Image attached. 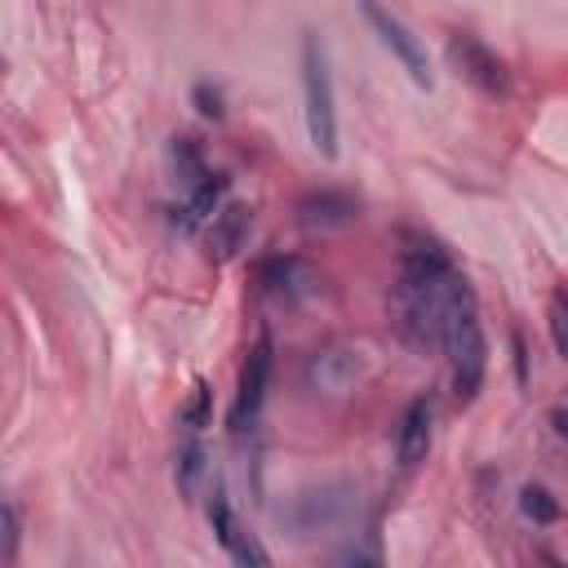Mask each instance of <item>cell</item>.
Returning a JSON list of instances; mask_svg holds the SVG:
<instances>
[{"label":"cell","mask_w":568,"mask_h":568,"mask_svg":"<svg viewBox=\"0 0 568 568\" xmlns=\"http://www.w3.org/2000/svg\"><path fill=\"white\" fill-rule=\"evenodd\" d=\"M390 311H395V324H399L404 342L417 346V351H430V346H444L448 328L462 315L475 311V293L435 240L404 231L399 280L390 288Z\"/></svg>","instance_id":"obj_1"},{"label":"cell","mask_w":568,"mask_h":568,"mask_svg":"<svg viewBox=\"0 0 568 568\" xmlns=\"http://www.w3.org/2000/svg\"><path fill=\"white\" fill-rule=\"evenodd\" d=\"M302 98H306V133L311 146L333 160L337 155V102H333V71L328 49L315 31L302 36Z\"/></svg>","instance_id":"obj_2"},{"label":"cell","mask_w":568,"mask_h":568,"mask_svg":"<svg viewBox=\"0 0 568 568\" xmlns=\"http://www.w3.org/2000/svg\"><path fill=\"white\" fill-rule=\"evenodd\" d=\"M444 351H448V364H453V395L462 404H470L484 386V368H488V346H484V328H479V315H462L448 337H444Z\"/></svg>","instance_id":"obj_3"},{"label":"cell","mask_w":568,"mask_h":568,"mask_svg":"<svg viewBox=\"0 0 568 568\" xmlns=\"http://www.w3.org/2000/svg\"><path fill=\"white\" fill-rule=\"evenodd\" d=\"M364 18L373 22V31H377V40L399 58V67L408 71V80L417 84V89H430L435 84V75H430V58H426V49H422V40L413 36V27L399 18V13H390V9H382V4H364Z\"/></svg>","instance_id":"obj_4"},{"label":"cell","mask_w":568,"mask_h":568,"mask_svg":"<svg viewBox=\"0 0 568 568\" xmlns=\"http://www.w3.org/2000/svg\"><path fill=\"white\" fill-rule=\"evenodd\" d=\"M448 62H453L457 75H462L466 84H475L479 93H493V98L510 93V71H506V62H501L484 40H475V36H466V31H453V40H448Z\"/></svg>","instance_id":"obj_5"},{"label":"cell","mask_w":568,"mask_h":568,"mask_svg":"<svg viewBox=\"0 0 568 568\" xmlns=\"http://www.w3.org/2000/svg\"><path fill=\"white\" fill-rule=\"evenodd\" d=\"M266 382H271V337L262 333L240 368V386H235V404H231V430H244L257 422V408L266 399Z\"/></svg>","instance_id":"obj_6"},{"label":"cell","mask_w":568,"mask_h":568,"mask_svg":"<svg viewBox=\"0 0 568 568\" xmlns=\"http://www.w3.org/2000/svg\"><path fill=\"white\" fill-rule=\"evenodd\" d=\"M257 284L275 302H302L320 288V275L302 257H266V262H257Z\"/></svg>","instance_id":"obj_7"},{"label":"cell","mask_w":568,"mask_h":568,"mask_svg":"<svg viewBox=\"0 0 568 568\" xmlns=\"http://www.w3.org/2000/svg\"><path fill=\"white\" fill-rule=\"evenodd\" d=\"M355 217H359V200L337 191V186H320V191H306L297 200V222L306 231H337V226H346Z\"/></svg>","instance_id":"obj_8"},{"label":"cell","mask_w":568,"mask_h":568,"mask_svg":"<svg viewBox=\"0 0 568 568\" xmlns=\"http://www.w3.org/2000/svg\"><path fill=\"white\" fill-rule=\"evenodd\" d=\"M430 422H435V404L426 395H417L404 408L399 430H395V457H399V466H417L430 453Z\"/></svg>","instance_id":"obj_9"},{"label":"cell","mask_w":568,"mask_h":568,"mask_svg":"<svg viewBox=\"0 0 568 568\" xmlns=\"http://www.w3.org/2000/svg\"><path fill=\"white\" fill-rule=\"evenodd\" d=\"M306 377H311V386H315V390L342 395V390L359 377V359H355V351H346V346H324V351H315V355H311Z\"/></svg>","instance_id":"obj_10"},{"label":"cell","mask_w":568,"mask_h":568,"mask_svg":"<svg viewBox=\"0 0 568 568\" xmlns=\"http://www.w3.org/2000/svg\"><path fill=\"white\" fill-rule=\"evenodd\" d=\"M226 186H231V178H226V173H209V182H204L200 191H191V195L173 209V226H178V231H195V226L213 222V217L222 213Z\"/></svg>","instance_id":"obj_11"},{"label":"cell","mask_w":568,"mask_h":568,"mask_svg":"<svg viewBox=\"0 0 568 568\" xmlns=\"http://www.w3.org/2000/svg\"><path fill=\"white\" fill-rule=\"evenodd\" d=\"M248 226H253L248 204H222V213L209 222V257H217V262L235 257L248 240Z\"/></svg>","instance_id":"obj_12"},{"label":"cell","mask_w":568,"mask_h":568,"mask_svg":"<svg viewBox=\"0 0 568 568\" xmlns=\"http://www.w3.org/2000/svg\"><path fill=\"white\" fill-rule=\"evenodd\" d=\"M297 506H302L306 515H297V519H288V524H293V528H302V532H315V528H328V524H337V519L346 515L351 497H346V488L337 484V488L302 493V497H297Z\"/></svg>","instance_id":"obj_13"},{"label":"cell","mask_w":568,"mask_h":568,"mask_svg":"<svg viewBox=\"0 0 568 568\" xmlns=\"http://www.w3.org/2000/svg\"><path fill=\"white\" fill-rule=\"evenodd\" d=\"M169 169H173V182H178V191H200L204 182H209V164H204V151H200V142L195 138H173L169 142Z\"/></svg>","instance_id":"obj_14"},{"label":"cell","mask_w":568,"mask_h":568,"mask_svg":"<svg viewBox=\"0 0 568 568\" xmlns=\"http://www.w3.org/2000/svg\"><path fill=\"white\" fill-rule=\"evenodd\" d=\"M173 479H178V493H182L186 501H195V497H200V488H204V479H209V453H204V444H200V439H186V444L178 448Z\"/></svg>","instance_id":"obj_15"},{"label":"cell","mask_w":568,"mask_h":568,"mask_svg":"<svg viewBox=\"0 0 568 568\" xmlns=\"http://www.w3.org/2000/svg\"><path fill=\"white\" fill-rule=\"evenodd\" d=\"M519 506H524V515H528L532 524H555V519H559V501H555L541 484H528V488L519 493Z\"/></svg>","instance_id":"obj_16"},{"label":"cell","mask_w":568,"mask_h":568,"mask_svg":"<svg viewBox=\"0 0 568 568\" xmlns=\"http://www.w3.org/2000/svg\"><path fill=\"white\" fill-rule=\"evenodd\" d=\"M209 417H213V390H209V382L200 377V382L191 386V399H186V408H182V422H186L191 430H200V426H209Z\"/></svg>","instance_id":"obj_17"},{"label":"cell","mask_w":568,"mask_h":568,"mask_svg":"<svg viewBox=\"0 0 568 568\" xmlns=\"http://www.w3.org/2000/svg\"><path fill=\"white\" fill-rule=\"evenodd\" d=\"M231 564H235V568H271V555H266V546H262L253 532H244V537L231 546Z\"/></svg>","instance_id":"obj_18"},{"label":"cell","mask_w":568,"mask_h":568,"mask_svg":"<svg viewBox=\"0 0 568 568\" xmlns=\"http://www.w3.org/2000/svg\"><path fill=\"white\" fill-rule=\"evenodd\" d=\"M546 324H550V342H555V351L568 359V297H550Z\"/></svg>","instance_id":"obj_19"},{"label":"cell","mask_w":568,"mask_h":568,"mask_svg":"<svg viewBox=\"0 0 568 568\" xmlns=\"http://www.w3.org/2000/svg\"><path fill=\"white\" fill-rule=\"evenodd\" d=\"M18 541H22V524H18V506L4 501V564L18 559Z\"/></svg>","instance_id":"obj_20"},{"label":"cell","mask_w":568,"mask_h":568,"mask_svg":"<svg viewBox=\"0 0 568 568\" xmlns=\"http://www.w3.org/2000/svg\"><path fill=\"white\" fill-rule=\"evenodd\" d=\"M195 106H200V115H209V120H222L226 115V106H222V93L217 89H209V84H195Z\"/></svg>","instance_id":"obj_21"},{"label":"cell","mask_w":568,"mask_h":568,"mask_svg":"<svg viewBox=\"0 0 568 568\" xmlns=\"http://www.w3.org/2000/svg\"><path fill=\"white\" fill-rule=\"evenodd\" d=\"M342 568H382V550L377 546H359L342 559Z\"/></svg>","instance_id":"obj_22"},{"label":"cell","mask_w":568,"mask_h":568,"mask_svg":"<svg viewBox=\"0 0 568 568\" xmlns=\"http://www.w3.org/2000/svg\"><path fill=\"white\" fill-rule=\"evenodd\" d=\"M550 426H555L559 439H568V404H559V408L550 413Z\"/></svg>","instance_id":"obj_23"}]
</instances>
